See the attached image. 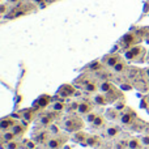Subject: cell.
Returning <instances> with one entry per match:
<instances>
[{"mask_svg":"<svg viewBox=\"0 0 149 149\" xmlns=\"http://www.w3.org/2000/svg\"><path fill=\"white\" fill-rule=\"evenodd\" d=\"M82 124H84V122L79 116H67L63 122V128L67 132H77L81 131Z\"/></svg>","mask_w":149,"mask_h":149,"instance_id":"6da1fadb","label":"cell"},{"mask_svg":"<svg viewBox=\"0 0 149 149\" xmlns=\"http://www.w3.org/2000/svg\"><path fill=\"white\" fill-rule=\"evenodd\" d=\"M145 54V49L140 45H135V46L130 47V49L126 50L124 52V58L127 60H136V62H141L143 60V56Z\"/></svg>","mask_w":149,"mask_h":149,"instance_id":"7a4b0ae2","label":"cell"},{"mask_svg":"<svg viewBox=\"0 0 149 149\" xmlns=\"http://www.w3.org/2000/svg\"><path fill=\"white\" fill-rule=\"evenodd\" d=\"M65 139L62 140V137H56V136H52L49 139V141H47V147L49 149H60L62 148V145L64 144Z\"/></svg>","mask_w":149,"mask_h":149,"instance_id":"3957f363","label":"cell"},{"mask_svg":"<svg viewBox=\"0 0 149 149\" xmlns=\"http://www.w3.org/2000/svg\"><path fill=\"white\" fill-rule=\"evenodd\" d=\"M135 119H136V115H135V113L132 110H127L120 114V120L123 124H131Z\"/></svg>","mask_w":149,"mask_h":149,"instance_id":"277c9868","label":"cell"},{"mask_svg":"<svg viewBox=\"0 0 149 149\" xmlns=\"http://www.w3.org/2000/svg\"><path fill=\"white\" fill-rule=\"evenodd\" d=\"M120 60H122L120 55H118V54H111V55H107V56H106L105 64L107 65V67H115V65L118 64Z\"/></svg>","mask_w":149,"mask_h":149,"instance_id":"5b68a950","label":"cell"},{"mask_svg":"<svg viewBox=\"0 0 149 149\" xmlns=\"http://www.w3.org/2000/svg\"><path fill=\"white\" fill-rule=\"evenodd\" d=\"M17 123V122L13 118H4L1 122H0V128H1V131H9V130H12V127L15 126V124Z\"/></svg>","mask_w":149,"mask_h":149,"instance_id":"8992f818","label":"cell"},{"mask_svg":"<svg viewBox=\"0 0 149 149\" xmlns=\"http://www.w3.org/2000/svg\"><path fill=\"white\" fill-rule=\"evenodd\" d=\"M101 145V137L97 135H89L86 140V147L89 148H98Z\"/></svg>","mask_w":149,"mask_h":149,"instance_id":"52a82bcc","label":"cell"},{"mask_svg":"<svg viewBox=\"0 0 149 149\" xmlns=\"http://www.w3.org/2000/svg\"><path fill=\"white\" fill-rule=\"evenodd\" d=\"M93 106L89 102H81L79 103V109H77V113L81 114V115H88L89 113H92Z\"/></svg>","mask_w":149,"mask_h":149,"instance_id":"ba28073f","label":"cell"},{"mask_svg":"<svg viewBox=\"0 0 149 149\" xmlns=\"http://www.w3.org/2000/svg\"><path fill=\"white\" fill-rule=\"evenodd\" d=\"M122 41L126 43V47H127V49H130V47L135 46V42H136V36H135L134 33H127L126 36L122 38Z\"/></svg>","mask_w":149,"mask_h":149,"instance_id":"9c48e42d","label":"cell"},{"mask_svg":"<svg viewBox=\"0 0 149 149\" xmlns=\"http://www.w3.org/2000/svg\"><path fill=\"white\" fill-rule=\"evenodd\" d=\"M88 136H89V135L84 134L82 131H77V132H74V135H73V140L76 143H80V144H82V145H86Z\"/></svg>","mask_w":149,"mask_h":149,"instance_id":"30bf717a","label":"cell"},{"mask_svg":"<svg viewBox=\"0 0 149 149\" xmlns=\"http://www.w3.org/2000/svg\"><path fill=\"white\" fill-rule=\"evenodd\" d=\"M127 147H128V149H141L143 144L140 137H131L127 143Z\"/></svg>","mask_w":149,"mask_h":149,"instance_id":"8fae6325","label":"cell"},{"mask_svg":"<svg viewBox=\"0 0 149 149\" xmlns=\"http://www.w3.org/2000/svg\"><path fill=\"white\" fill-rule=\"evenodd\" d=\"M119 132H120V127L116 126V124H111V126H109L107 128H106V135H107L109 137L118 136Z\"/></svg>","mask_w":149,"mask_h":149,"instance_id":"7c38bea8","label":"cell"},{"mask_svg":"<svg viewBox=\"0 0 149 149\" xmlns=\"http://www.w3.org/2000/svg\"><path fill=\"white\" fill-rule=\"evenodd\" d=\"M10 131H12L17 137H21L24 134H25L26 128H25V126H22L21 123H16L15 126L12 127V130H10Z\"/></svg>","mask_w":149,"mask_h":149,"instance_id":"4fadbf2b","label":"cell"},{"mask_svg":"<svg viewBox=\"0 0 149 149\" xmlns=\"http://www.w3.org/2000/svg\"><path fill=\"white\" fill-rule=\"evenodd\" d=\"M74 93V88H72L71 85H63L59 89V94H62L63 97H68V95L73 94Z\"/></svg>","mask_w":149,"mask_h":149,"instance_id":"5bb4252c","label":"cell"},{"mask_svg":"<svg viewBox=\"0 0 149 149\" xmlns=\"http://www.w3.org/2000/svg\"><path fill=\"white\" fill-rule=\"evenodd\" d=\"M16 135L13 134L12 131H4L3 132V136H1V139H3V144H5V143H9V141H13V140H16Z\"/></svg>","mask_w":149,"mask_h":149,"instance_id":"9a60e30c","label":"cell"},{"mask_svg":"<svg viewBox=\"0 0 149 149\" xmlns=\"http://www.w3.org/2000/svg\"><path fill=\"white\" fill-rule=\"evenodd\" d=\"M113 89H114L113 84H110V82H107V81H103V82H101V85H100V90H101V92H102V93H105V94H107V93H110Z\"/></svg>","mask_w":149,"mask_h":149,"instance_id":"2e32d148","label":"cell"},{"mask_svg":"<svg viewBox=\"0 0 149 149\" xmlns=\"http://www.w3.org/2000/svg\"><path fill=\"white\" fill-rule=\"evenodd\" d=\"M107 102H109V100H107V97H105V95H102V94L94 95V103L95 105L105 106V105H107Z\"/></svg>","mask_w":149,"mask_h":149,"instance_id":"e0dca14e","label":"cell"},{"mask_svg":"<svg viewBox=\"0 0 149 149\" xmlns=\"http://www.w3.org/2000/svg\"><path fill=\"white\" fill-rule=\"evenodd\" d=\"M36 141L37 143H42V144H47L49 137H47V132H41L36 136Z\"/></svg>","mask_w":149,"mask_h":149,"instance_id":"ac0fdd59","label":"cell"},{"mask_svg":"<svg viewBox=\"0 0 149 149\" xmlns=\"http://www.w3.org/2000/svg\"><path fill=\"white\" fill-rule=\"evenodd\" d=\"M90 124H92L93 127H95V128H100V127H102L103 124H105V118H103L102 115H98L97 118L94 119V122Z\"/></svg>","mask_w":149,"mask_h":149,"instance_id":"d6986e66","label":"cell"},{"mask_svg":"<svg viewBox=\"0 0 149 149\" xmlns=\"http://www.w3.org/2000/svg\"><path fill=\"white\" fill-rule=\"evenodd\" d=\"M105 115H106V118H109V119H115V118H118V110H116L115 107L114 109H107Z\"/></svg>","mask_w":149,"mask_h":149,"instance_id":"ffe728a7","label":"cell"},{"mask_svg":"<svg viewBox=\"0 0 149 149\" xmlns=\"http://www.w3.org/2000/svg\"><path fill=\"white\" fill-rule=\"evenodd\" d=\"M4 145V148L5 149H20V143L18 141H16V140H13V141H9V143H5V144H3Z\"/></svg>","mask_w":149,"mask_h":149,"instance_id":"44dd1931","label":"cell"},{"mask_svg":"<svg viewBox=\"0 0 149 149\" xmlns=\"http://www.w3.org/2000/svg\"><path fill=\"white\" fill-rule=\"evenodd\" d=\"M64 109H65V105L62 101H56V102L52 103V110L54 111H63Z\"/></svg>","mask_w":149,"mask_h":149,"instance_id":"7402d4cb","label":"cell"},{"mask_svg":"<svg viewBox=\"0 0 149 149\" xmlns=\"http://www.w3.org/2000/svg\"><path fill=\"white\" fill-rule=\"evenodd\" d=\"M51 116H52L51 114H49V115H43V116H41V119H39V123L43 124V126H47V124H50V123H51V120H52Z\"/></svg>","mask_w":149,"mask_h":149,"instance_id":"603a6c76","label":"cell"},{"mask_svg":"<svg viewBox=\"0 0 149 149\" xmlns=\"http://www.w3.org/2000/svg\"><path fill=\"white\" fill-rule=\"evenodd\" d=\"M126 67H127V65H126V63H124L123 60H120V62H119L118 64H116L115 67H113V68H114V71H115V72L120 73V72H123V71L126 70Z\"/></svg>","mask_w":149,"mask_h":149,"instance_id":"cb8c5ba5","label":"cell"},{"mask_svg":"<svg viewBox=\"0 0 149 149\" xmlns=\"http://www.w3.org/2000/svg\"><path fill=\"white\" fill-rule=\"evenodd\" d=\"M114 107L118 111H123L124 109H126V102H124V101H115V102H114Z\"/></svg>","mask_w":149,"mask_h":149,"instance_id":"d4e9b609","label":"cell"},{"mask_svg":"<svg viewBox=\"0 0 149 149\" xmlns=\"http://www.w3.org/2000/svg\"><path fill=\"white\" fill-rule=\"evenodd\" d=\"M84 90H86V92H95L97 90V86H95L94 84H92V82H86V84H84Z\"/></svg>","mask_w":149,"mask_h":149,"instance_id":"484cf974","label":"cell"},{"mask_svg":"<svg viewBox=\"0 0 149 149\" xmlns=\"http://www.w3.org/2000/svg\"><path fill=\"white\" fill-rule=\"evenodd\" d=\"M89 68L92 71H98V70H101V68H102V64H101L100 62H94V63H92V64L89 65Z\"/></svg>","mask_w":149,"mask_h":149,"instance_id":"4316f807","label":"cell"},{"mask_svg":"<svg viewBox=\"0 0 149 149\" xmlns=\"http://www.w3.org/2000/svg\"><path fill=\"white\" fill-rule=\"evenodd\" d=\"M98 116V114H95V113H89L86 115V122H89V123H93L94 122V119Z\"/></svg>","mask_w":149,"mask_h":149,"instance_id":"83f0119b","label":"cell"},{"mask_svg":"<svg viewBox=\"0 0 149 149\" xmlns=\"http://www.w3.org/2000/svg\"><path fill=\"white\" fill-rule=\"evenodd\" d=\"M140 140H141L143 147H148V148H149V135L141 136V137H140Z\"/></svg>","mask_w":149,"mask_h":149,"instance_id":"f1b7e54d","label":"cell"},{"mask_svg":"<svg viewBox=\"0 0 149 149\" xmlns=\"http://www.w3.org/2000/svg\"><path fill=\"white\" fill-rule=\"evenodd\" d=\"M25 147L26 149H36V143L31 141V140H29V141L25 140Z\"/></svg>","mask_w":149,"mask_h":149,"instance_id":"f546056e","label":"cell"},{"mask_svg":"<svg viewBox=\"0 0 149 149\" xmlns=\"http://www.w3.org/2000/svg\"><path fill=\"white\" fill-rule=\"evenodd\" d=\"M47 102H49V97H47V95H45L43 100H42V98L39 100V105H41V106H46Z\"/></svg>","mask_w":149,"mask_h":149,"instance_id":"4dcf8cb0","label":"cell"},{"mask_svg":"<svg viewBox=\"0 0 149 149\" xmlns=\"http://www.w3.org/2000/svg\"><path fill=\"white\" fill-rule=\"evenodd\" d=\"M31 1H33L34 4H38L41 8L45 7V0H31Z\"/></svg>","mask_w":149,"mask_h":149,"instance_id":"1f68e13d","label":"cell"},{"mask_svg":"<svg viewBox=\"0 0 149 149\" xmlns=\"http://www.w3.org/2000/svg\"><path fill=\"white\" fill-rule=\"evenodd\" d=\"M24 116H25L26 120H31L33 119V113H30V111H28V113L24 114Z\"/></svg>","mask_w":149,"mask_h":149,"instance_id":"d6a6232c","label":"cell"},{"mask_svg":"<svg viewBox=\"0 0 149 149\" xmlns=\"http://www.w3.org/2000/svg\"><path fill=\"white\" fill-rule=\"evenodd\" d=\"M50 131H51L52 134H55V135L59 134V130H58V127H56V126H52V124L50 126Z\"/></svg>","mask_w":149,"mask_h":149,"instance_id":"836d02e7","label":"cell"},{"mask_svg":"<svg viewBox=\"0 0 149 149\" xmlns=\"http://www.w3.org/2000/svg\"><path fill=\"white\" fill-rule=\"evenodd\" d=\"M0 9H1V16L5 17V13H7V5H5L4 3L1 4V8H0Z\"/></svg>","mask_w":149,"mask_h":149,"instance_id":"e575fe53","label":"cell"},{"mask_svg":"<svg viewBox=\"0 0 149 149\" xmlns=\"http://www.w3.org/2000/svg\"><path fill=\"white\" fill-rule=\"evenodd\" d=\"M7 1L9 3V4H16V3H18L20 0H7Z\"/></svg>","mask_w":149,"mask_h":149,"instance_id":"d590c367","label":"cell"},{"mask_svg":"<svg viewBox=\"0 0 149 149\" xmlns=\"http://www.w3.org/2000/svg\"><path fill=\"white\" fill-rule=\"evenodd\" d=\"M145 74H147V77L149 79V68H147V70H145Z\"/></svg>","mask_w":149,"mask_h":149,"instance_id":"8d00e7d4","label":"cell"},{"mask_svg":"<svg viewBox=\"0 0 149 149\" xmlns=\"http://www.w3.org/2000/svg\"><path fill=\"white\" fill-rule=\"evenodd\" d=\"M147 60H148V62H149V55H148V56H147Z\"/></svg>","mask_w":149,"mask_h":149,"instance_id":"74e56055","label":"cell"}]
</instances>
